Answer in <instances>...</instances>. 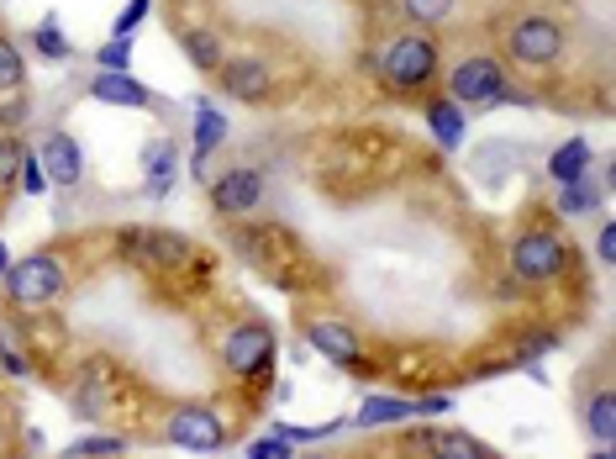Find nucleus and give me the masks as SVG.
Instances as JSON below:
<instances>
[{"mask_svg":"<svg viewBox=\"0 0 616 459\" xmlns=\"http://www.w3.org/2000/svg\"><path fill=\"white\" fill-rule=\"evenodd\" d=\"M564 264H569V254H564V238L554 227H528L511 248V275L522 285H554L564 275Z\"/></svg>","mask_w":616,"mask_h":459,"instance_id":"obj_1","label":"nucleus"},{"mask_svg":"<svg viewBox=\"0 0 616 459\" xmlns=\"http://www.w3.org/2000/svg\"><path fill=\"white\" fill-rule=\"evenodd\" d=\"M380 69L395 91H427V85L438 80V48H433V37L406 32V37L390 43V54H384Z\"/></svg>","mask_w":616,"mask_h":459,"instance_id":"obj_2","label":"nucleus"},{"mask_svg":"<svg viewBox=\"0 0 616 459\" xmlns=\"http://www.w3.org/2000/svg\"><path fill=\"white\" fill-rule=\"evenodd\" d=\"M121 248H127L132 264H143L153 275H175L185 264H196V248L185 244L179 233H164V227H127Z\"/></svg>","mask_w":616,"mask_h":459,"instance_id":"obj_3","label":"nucleus"},{"mask_svg":"<svg viewBox=\"0 0 616 459\" xmlns=\"http://www.w3.org/2000/svg\"><path fill=\"white\" fill-rule=\"evenodd\" d=\"M5 302L11 306H48L63 291V264L54 254H32L22 264H5Z\"/></svg>","mask_w":616,"mask_h":459,"instance_id":"obj_4","label":"nucleus"},{"mask_svg":"<svg viewBox=\"0 0 616 459\" xmlns=\"http://www.w3.org/2000/svg\"><path fill=\"white\" fill-rule=\"evenodd\" d=\"M558 54H564V27H558L554 16H522L517 27H511V59L522 63V69H554Z\"/></svg>","mask_w":616,"mask_h":459,"instance_id":"obj_5","label":"nucleus"},{"mask_svg":"<svg viewBox=\"0 0 616 459\" xmlns=\"http://www.w3.org/2000/svg\"><path fill=\"white\" fill-rule=\"evenodd\" d=\"M222 365L233 369V375H242V380H264L269 369H274V333H269L264 322L233 328L227 349H222Z\"/></svg>","mask_w":616,"mask_h":459,"instance_id":"obj_6","label":"nucleus"},{"mask_svg":"<svg viewBox=\"0 0 616 459\" xmlns=\"http://www.w3.org/2000/svg\"><path fill=\"white\" fill-rule=\"evenodd\" d=\"M169 444L175 449H190V455H216L227 444V423L205 407V401H190L169 417Z\"/></svg>","mask_w":616,"mask_h":459,"instance_id":"obj_7","label":"nucleus"},{"mask_svg":"<svg viewBox=\"0 0 616 459\" xmlns=\"http://www.w3.org/2000/svg\"><path fill=\"white\" fill-rule=\"evenodd\" d=\"M264 201V175L259 169H227L222 180H211V207L216 216H248Z\"/></svg>","mask_w":616,"mask_h":459,"instance_id":"obj_8","label":"nucleus"},{"mask_svg":"<svg viewBox=\"0 0 616 459\" xmlns=\"http://www.w3.org/2000/svg\"><path fill=\"white\" fill-rule=\"evenodd\" d=\"M506 74L490 54H474L453 69V101H506Z\"/></svg>","mask_w":616,"mask_h":459,"instance_id":"obj_9","label":"nucleus"},{"mask_svg":"<svg viewBox=\"0 0 616 459\" xmlns=\"http://www.w3.org/2000/svg\"><path fill=\"white\" fill-rule=\"evenodd\" d=\"M306 343H311L317 354H327L332 365H343V369L364 365V343H358V333L343 328L337 317H311V322H306Z\"/></svg>","mask_w":616,"mask_h":459,"instance_id":"obj_10","label":"nucleus"},{"mask_svg":"<svg viewBox=\"0 0 616 459\" xmlns=\"http://www.w3.org/2000/svg\"><path fill=\"white\" fill-rule=\"evenodd\" d=\"M37 164H43V175L54 185H80V175H85V153H80V143L69 132H48Z\"/></svg>","mask_w":616,"mask_h":459,"instance_id":"obj_11","label":"nucleus"},{"mask_svg":"<svg viewBox=\"0 0 616 459\" xmlns=\"http://www.w3.org/2000/svg\"><path fill=\"white\" fill-rule=\"evenodd\" d=\"M222 91L237 101H264L269 95V63L264 59H222Z\"/></svg>","mask_w":616,"mask_h":459,"instance_id":"obj_12","label":"nucleus"},{"mask_svg":"<svg viewBox=\"0 0 616 459\" xmlns=\"http://www.w3.org/2000/svg\"><path fill=\"white\" fill-rule=\"evenodd\" d=\"M90 95H95V101H106V106H132V111H147V106H153L147 85L127 80V69H100V74L90 80Z\"/></svg>","mask_w":616,"mask_h":459,"instance_id":"obj_13","label":"nucleus"},{"mask_svg":"<svg viewBox=\"0 0 616 459\" xmlns=\"http://www.w3.org/2000/svg\"><path fill=\"white\" fill-rule=\"evenodd\" d=\"M411 444L422 455H442V459H490V444H479L470 433H416Z\"/></svg>","mask_w":616,"mask_h":459,"instance_id":"obj_14","label":"nucleus"},{"mask_svg":"<svg viewBox=\"0 0 616 459\" xmlns=\"http://www.w3.org/2000/svg\"><path fill=\"white\" fill-rule=\"evenodd\" d=\"M222 138H227V117L201 101V111H196V180L205 175V158L222 149Z\"/></svg>","mask_w":616,"mask_h":459,"instance_id":"obj_15","label":"nucleus"},{"mask_svg":"<svg viewBox=\"0 0 616 459\" xmlns=\"http://www.w3.org/2000/svg\"><path fill=\"white\" fill-rule=\"evenodd\" d=\"M143 164H147V185H143L147 196H169V185H175V143H169V138L147 143Z\"/></svg>","mask_w":616,"mask_h":459,"instance_id":"obj_16","label":"nucleus"},{"mask_svg":"<svg viewBox=\"0 0 616 459\" xmlns=\"http://www.w3.org/2000/svg\"><path fill=\"white\" fill-rule=\"evenodd\" d=\"M590 164H595L590 143H585V138H574V143H564V149H558L554 158H548V175H554L558 185H564V180H585Z\"/></svg>","mask_w":616,"mask_h":459,"instance_id":"obj_17","label":"nucleus"},{"mask_svg":"<svg viewBox=\"0 0 616 459\" xmlns=\"http://www.w3.org/2000/svg\"><path fill=\"white\" fill-rule=\"evenodd\" d=\"M427 127H433V138H438L442 149H459L464 143V111L453 101H427Z\"/></svg>","mask_w":616,"mask_h":459,"instance_id":"obj_18","label":"nucleus"},{"mask_svg":"<svg viewBox=\"0 0 616 459\" xmlns=\"http://www.w3.org/2000/svg\"><path fill=\"white\" fill-rule=\"evenodd\" d=\"M406 417H416V401H401V397H375L358 407V423L364 428H380V423H406Z\"/></svg>","mask_w":616,"mask_h":459,"instance_id":"obj_19","label":"nucleus"},{"mask_svg":"<svg viewBox=\"0 0 616 459\" xmlns=\"http://www.w3.org/2000/svg\"><path fill=\"white\" fill-rule=\"evenodd\" d=\"M585 423H590V433L612 449L616 444V397L612 391H595V397L585 401Z\"/></svg>","mask_w":616,"mask_h":459,"instance_id":"obj_20","label":"nucleus"},{"mask_svg":"<svg viewBox=\"0 0 616 459\" xmlns=\"http://www.w3.org/2000/svg\"><path fill=\"white\" fill-rule=\"evenodd\" d=\"M179 43H185V54H190V63H196V69H222V59H227V54H222V43H216V32H179Z\"/></svg>","mask_w":616,"mask_h":459,"instance_id":"obj_21","label":"nucleus"},{"mask_svg":"<svg viewBox=\"0 0 616 459\" xmlns=\"http://www.w3.org/2000/svg\"><path fill=\"white\" fill-rule=\"evenodd\" d=\"M606 201V190H595L590 180H564V190H558V207L569 216H585V212H595Z\"/></svg>","mask_w":616,"mask_h":459,"instance_id":"obj_22","label":"nucleus"},{"mask_svg":"<svg viewBox=\"0 0 616 459\" xmlns=\"http://www.w3.org/2000/svg\"><path fill=\"white\" fill-rule=\"evenodd\" d=\"M401 11H406L416 27H442L453 16V0H401Z\"/></svg>","mask_w":616,"mask_h":459,"instance_id":"obj_23","label":"nucleus"},{"mask_svg":"<svg viewBox=\"0 0 616 459\" xmlns=\"http://www.w3.org/2000/svg\"><path fill=\"white\" fill-rule=\"evenodd\" d=\"M22 80H27V63H22V54H16L11 37H0V95L22 91Z\"/></svg>","mask_w":616,"mask_h":459,"instance_id":"obj_24","label":"nucleus"},{"mask_svg":"<svg viewBox=\"0 0 616 459\" xmlns=\"http://www.w3.org/2000/svg\"><path fill=\"white\" fill-rule=\"evenodd\" d=\"M22 138H11V132H0V190H11L16 185V169H22Z\"/></svg>","mask_w":616,"mask_h":459,"instance_id":"obj_25","label":"nucleus"},{"mask_svg":"<svg viewBox=\"0 0 616 459\" xmlns=\"http://www.w3.org/2000/svg\"><path fill=\"white\" fill-rule=\"evenodd\" d=\"M121 449H127V444H121V438H80V444H74V449H69V455H90V459H106V455H121Z\"/></svg>","mask_w":616,"mask_h":459,"instance_id":"obj_26","label":"nucleus"},{"mask_svg":"<svg viewBox=\"0 0 616 459\" xmlns=\"http://www.w3.org/2000/svg\"><path fill=\"white\" fill-rule=\"evenodd\" d=\"M16 180H22V190H27V196H43V185H48V175H43V164H37V158H22Z\"/></svg>","mask_w":616,"mask_h":459,"instance_id":"obj_27","label":"nucleus"},{"mask_svg":"<svg viewBox=\"0 0 616 459\" xmlns=\"http://www.w3.org/2000/svg\"><path fill=\"white\" fill-rule=\"evenodd\" d=\"M37 48H43L48 59H63V54H69V43L59 37V27H54V22H43V27H37Z\"/></svg>","mask_w":616,"mask_h":459,"instance_id":"obj_28","label":"nucleus"},{"mask_svg":"<svg viewBox=\"0 0 616 459\" xmlns=\"http://www.w3.org/2000/svg\"><path fill=\"white\" fill-rule=\"evenodd\" d=\"M248 455L253 459H285L291 455V438L280 433V438H259V444H248Z\"/></svg>","mask_w":616,"mask_h":459,"instance_id":"obj_29","label":"nucleus"},{"mask_svg":"<svg viewBox=\"0 0 616 459\" xmlns=\"http://www.w3.org/2000/svg\"><path fill=\"white\" fill-rule=\"evenodd\" d=\"M127 59H132V37H117V43L100 48V63H106V69H127Z\"/></svg>","mask_w":616,"mask_h":459,"instance_id":"obj_30","label":"nucleus"},{"mask_svg":"<svg viewBox=\"0 0 616 459\" xmlns=\"http://www.w3.org/2000/svg\"><path fill=\"white\" fill-rule=\"evenodd\" d=\"M147 5H153V0H132V5L121 11V16H117V37H132V32H138V22L147 16Z\"/></svg>","mask_w":616,"mask_h":459,"instance_id":"obj_31","label":"nucleus"},{"mask_svg":"<svg viewBox=\"0 0 616 459\" xmlns=\"http://www.w3.org/2000/svg\"><path fill=\"white\" fill-rule=\"evenodd\" d=\"M595 254H601V264H612V259H616V222H606V227H601V238H595Z\"/></svg>","mask_w":616,"mask_h":459,"instance_id":"obj_32","label":"nucleus"},{"mask_svg":"<svg viewBox=\"0 0 616 459\" xmlns=\"http://www.w3.org/2000/svg\"><path fill=\"white\" fill-rule=\"evenodd\" d=\"M22 117H27V101H11V106L0 111V122H5V127H16V122H22Z\"/></svg>","mask_w":616,"mask_h":459,"instance_id":"obj_33","label":"nucleus"},{"mask_svg":"<svg viewBox=\"0 0 616 459\" xmlns=\"http://www.w3.org/2000/svg\"><path fill=\"white\" fill-rule=\"evenodd\" d=\"M0 275H5V244H0Z\"/></svg>","mask_w":616,"mask_h":459,"instance_id":"obj_34","label":"nucleus"}]
</instances>
